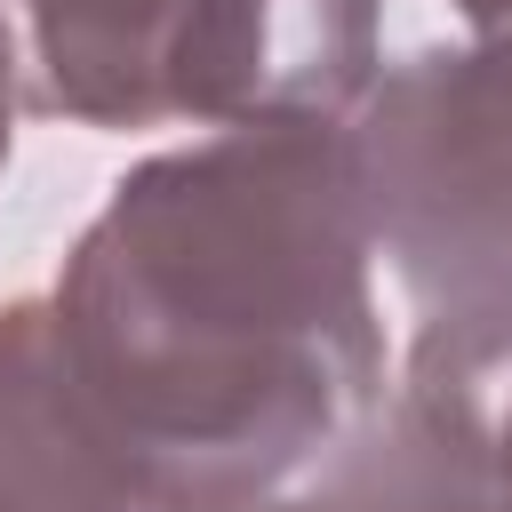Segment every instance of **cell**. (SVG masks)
Here are the masks:
<instances>
[{
    "label": "cell",
    "instance_id": "cell-9",
    "mask_svg": "<svg viewBox=\"0 0 512 512\" xmlns=\"http://www.w3.org/2000/svg\"><path fill=\"white\" fill-rule=\"evenodd\" d=\"M456 8H464L480 32H512V0H456Z\"/></svg>",
    "mask_w": 512,
    "mask_h": 512
},
{
    "label": "cell",
    "instance_id": "cell-4",
    "mask_svg": "<svg viewBox=\"0 0 512 512\" xmlns=\"http://www.w3.org/2000/svg\"><path fill=\"white\" fill-rule=\"evenodd\" d=\"M0 512H168V496L80 400L48 296L0 312Z\"/></svg>",
    "mask_w": 512,
    "mask_h": 512
},
{
    "label": "cell",
    "instance_id": "cell-8",
    "mask_svg": "<svg viewBox=\"0 0 512 512\" xmlns=\"http://www.w3.org/2000/svg\"><path fill=\"white\" fill-rule=\"evenodd\" d=\"M16 48H8V24H0V160H8V112H16Z\"/></svg>",
    "mask_w": 512,
    "mask_h": 512
},
{
    "label": "cell",
    "instance_id": "cell-3",
    "mask_svg": "<svg viewBox=\"0 0 512 512\" xmlns=\"http://www.w3.org/2000/svg\"><path fill=\"white\" fill-rule=\"evenodd\" d=\"M376 80V0H200L176 56V120H336Z\"/></svg>",
    "mask_w": 512,
    "mask_h": 512
},
{
    "label": "cell",
    "instance_id": "cell-5",
    "mask_svg": "<svg viewBox=\"0 0 512 512\" xmlns=\"http://www.w3.org/2000/svg\"><path fill=\"white\" fill-rule=\"evenodd\" d=\"M32 112L80 128L176 120V56L200 0H16Z\"/></svg>",
    "mask_w": 512,
    "mask_h": 512
},
{
    "label": "cell",
    "instance_id": "cell-6",
    "mask_svg": "<svg viewBox=\"0 0 512 512\" xmlns=\"http://www.w3.org/2000/svg\"><path fill=\"white\" fill-rule=\"evenodd\" d=\"M488 512H512V288L424 312L392 400Z\"/></svg>",
    "mask_w": 512,
    "mask_h": 512
},
{
    "label": "cell",
    "instance_id": "cell-2",
    "mask_svg": "<svg viewBox=\"0 0 512 512\" xmlns=\"http://www.w3.org/2000/svg\"><path fill=\"white\" fill-rule=\"evenodd\" d=\"M344 152L416 320L512 288V32L408 56L368 88Z\"/></svg>",
    "mask_w": 512,
    "mask_h": 512
},
{
    "label": "cell",
    "instance_id": "cell-7",
    "mask_svg": "<svg viewBox=\"0 0 512 512\" xmlns=\"http://www.w3.org/2000/svg\"><path fill=\"white\" fill-rule=\"evenodd\" d=\"M168 512H488V504L464 488V472L400 408H376L312 472L256 488V496H232V504H168Z\"/></svg>",
    "mask_w": 512,
    "mask_h": 512
},
{
    "label": "cell",
    "instance_id": "cell-1",
    "mask_svg": "<svg viewBox=\"0 0 512 512\" xmlns=\"http://www.w3.org/2000/svg\"><path fill=\"white\" fill-rule=\"evenodd\" d=\"M368 256L336 120L224 128L112 184L48 288V328L168 504H232L384 408Z\"/></svg>",
    "mask_w": 512,
    "mask_h": 512
}]
</instances>
